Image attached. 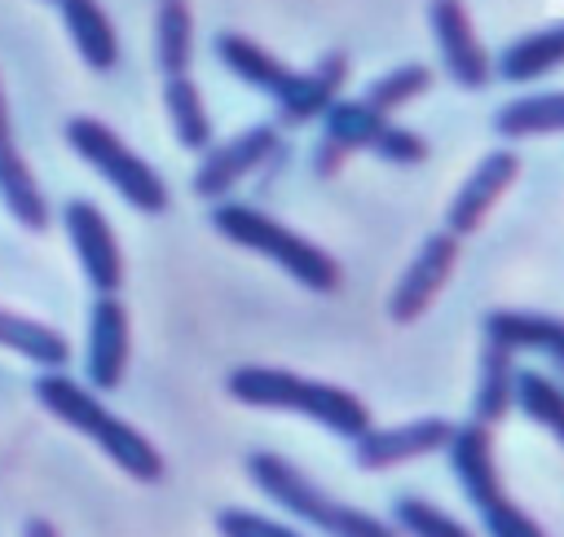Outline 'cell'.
<instances>
[{"label":"cell","instance_id":"6da1fadb","mask_svg":"<svg viewBox=\"0 0 564 537\" xmlns=\"http://www.w3.org/2000/svg\"><path fill=\"white\" fill-rule=\"evenodd\" d=\"M35 401L70 431H79L84 440H93L123 475H132L137 484H159L163 480V453L154 449V440L145 431H137L128 418H119L110 405H101V396L75 379H66L62 370H44L35 379Z\"/></svg>","mask_w":564,"mask_h":537},{"label":"cell","instance_id":"7a4b0ae2","mask_svg":"<svg viewBox=\"0 0 564 537\" xmlns=\"http://www.w3.org/2000/svg\"><path fill=\"white\" fill-rule=\"evenodd\" d=\"M225 392L251 409H286V414L313 418L344 440H357L361 431H370V409L361 396L322 379H304L282 365H234L225 379Z\"/></svg>","mask_w":564,"mask_h":537},{"label":"cell","instance_id":"3957f363","mask_svg":"<svg viewBox=\"0 0 564 537\" xmlns=\"http://www.w3.org/2000/svg\"><path fill=\"white\" fill-rule=\"evenodd\" d=\"M247 475L251 484L273 502L282 506L286 515H295L300 524L317 528L322 537H401L388 519L361 511V506H348L339 497H330L326 489H317L295 462H286L282 453H269V449H256L247 453Z\"/></svg>","mask_w":564,"mask_h":537},{"label":"cell","instance_id":"277c9868","mask_svg":"<svg viewBox=\"0 0 564 537\" xmlns=\"http://www.w3.org/2000/svg\"><path fill=\"white\" fill-rule=\"evenodd\" d=\"M212 229L242 246V251H256L264 260H273L286 277H295L304 291H335L339 286V260L330 251H322L317 242H308L304 233L286 229L282 220L264 216L260 207H247V202H216L212 207Z\"/></svg>","mask_w":564,"mask_h":537},{"label":"cell","instance_id":"5b68a950","mask_svg":"<svg viewBox=\"0 0 564 537\" xmlns=\"http://www.w3.org/2000/svg\"><path fill=\"white\" fill-rule=\"evenodd\" d=\"M445 458H449V471H454L458 489L467 493V502L480 515V524H485L489 537H546L542 524L507 497L502 475H498V462H494V436H489V427L458 423L449 431V440H445Z\"/></svg>","mask_w":564,"mask_h":537},{"label":"cell","instance_id":"8992f818","mask_svg":"<svg viewBox=\"0 0 564 537\" xmlns=\"http://www.w3.org/2000/svg\"><path fill=\"white\" fill-rule=\"evenodd\" d=\"M66 145H70L132 211H141V216L167 211V185H163V176H159L132 145H123V136H119L110 123H101V119H93V114H75V119H66Z\"/></svg>","mask_w":564,"mask_h":537},{"label":"cell","instance_id":"52a82bcc","mask_svg":"<svg viewBox=\"0 0 564 537\" xmlns=\"http://www.w3.org/2000/svg\"><path fill=\"white\" fill-rule=\"evenodd\" d=\"M322 136L335 141L344 154L366 150V154L388 158V163H423L427 158V141L419 132L370 110L361 97L357 101H330L322 114Z\"/></svg>","mask_w":564,"mask_h":537},{"label":"cell","instance_id":"ba28073f","mask_svg":"<svg viewBox=\"0 0 564 537\" xmlns=\"http://www.w3.org/2000/svg\"><path fill=\"white\" fill-rule=\"evenodd\" d=\"M278 150H282L278 128H273V123H251V128H242L238 136H229L225 145L203 150V163H198V172H194L189 185H194V194H198L203 202H225V194H229L238 180H247L251 172H260Z\"/></svg>","mask_w":564,"mask_h":537},{"label":"cell","instance_id":"9c48e42d","mask_svg":"<svg viewBox=\"0 0 564 537\" xmlns=\"http://www.w3.org/2000/svg\"><path fill=\"white\" fill-rule=\"evenodd\" d=\"M62 224H66V238L75 246V260H79L88 286L97 295H119V286H123V251H119L115 229L101 216V207L88 202V198H70L62 207Z\"/></svg>","mask_w":564,"mask_h":537},{"label":"cell","instance_id":"30bf717a","mask_svg":"<svg viewBox=\"0 0 564 537\" xmlns=\"http://www.w3.org/2000/svg\"><path fill=\"white\" fill-rule=\"evenodd\" d=\"M454 264H458V238H454L449 229L427 233L423 246H419V255L410 260V268L401 273L397 291H392V299H388V317L401 321V326L419 321V317L432 308V299L441 295V286L449 282Z\"/></svg>","mask_w":564,"mask_h":537},{"label":"cell","instance_id":"8fae6325","mask_svg":"<svg viewBox=\"0 0 564 537\" xmlns=\"http://www.w3.org/2000/svg\"><path fill=\"white\" fill-rule=\"evenodd\" d=\"M454 423L449 418H414V423H401V427H370L352 440V462L361 471H388V467H405V462H419L427 453H441L445 440H449Z\"/></svg>","mask_w":564,"mask_h":537},{"label":"cell","instance_id":"7c38bea8","mask_svg":"<svg viewBox=\"0 0 564 537\" xmlns=\"http://www.w3.org/2000/svg\"><path fill=\"white\" fill-rule=\"evenodd\" d=\"M427 22H432V35H436V48H441L449 79L458 88H485L494 79V57L485 53L467 4L463 0H432Z\"/></svg>","mask_w":564,"mask_h":537},{"label":"cell","instance_id":"4fadbf2b","mask_svg":"<svg viewBox=\"0 0 564 537\" xmlns=\"http://www.w3.org/2000/svg\"><path fill=\"white\" fill-rule=\"evenodd\" d=\"M128 343H132V326H128V308L119 295H97L93 313H88V348H84V374L93 392H115L128 374Z\"/></svg>","mask_w":564,"mask_h":537},{"label":"cell","instance_id":"5bb4252c","mask_svg":"<svg viewBox=\"0 0 564 537\" xmlns=\"http://www.w3.org/2000/svg\"><path fill=\"white\" fill-rule=\"evenodd\" d=\"M516 172H520V154L516 150H489L480 163H476V172L458 185V194H454V202H449V211H445V229L454 233V238H467V233H476L480 224H485V216L494 211V202L507 194V185L516 180Z\"/></svg>","mask_w":564,"mask_h":537},{"label":"cell","instance_id":"9a60e30c","mask_svg":"<svg viewBox=\"0 0 564 537\" xmlns=\"http://www.w3.org/2000/svg\"><path fill=\"white\" fill-rule=\"evenodd\" d=\"M348 53L344 48H330L313 70H291L286 88L273 97L282 123H308V119H322L330 101H339V88L348 79Z\"/></svg>","mask_w":564,"mask_h":537},{"label":"cell","instance_id":"2e32d148","mask_svg":"<svg viewBox=\"0 0 564 537\" xmlns=\"http://www.w3.org/2000/svg\"><path fill=\"white\" fill-rule=\"evenodd\" d=\"M57 4H62V26H66L75 53L84 57V66L97 75L115 70L119 66V35H115L110 13L97 0H57Z\"/></svg>","mask_w":564,"mask_h":537},{"label":"cell","instance_id":"e0dca14e","mask_svg":"<svg viewBox=\"0 0 564 537\" xmlns=\"http://www.w3.org/2000/svg\"><path fill=\"white\" fill-rule=\"evenodd\" d=\"M516 409V352L485 339L480 352V374H476V396H471V423L498 427Z\"/></svg>","mask_w":564,"mask_h":537},{"label":"cell","instance_id":"ac0fdd59","mask_svg":"<svg viewBox=\"0 0 564 537\" xmlns=\"http://www.w3.org/2000/svg\"><path fill=\"white\" fill-rule=\"evenodd\" d=\"M212 48H216L220 66H225L234 79H242L247 88H256V92L278 97V92L286 88V79H291V66H282L269 48H260V44L247 40L242 31H220V35L212 40Z\"/></svg>","mask_w":564,"mask_h":537},{"label":"cell","instance_id":"d6986e66","mask_svg":"<svg viewBox=\"0 0 564 537\" xmlns=\"http://www.w3.org/2000/svg\"><path fill=\"white\" fill-rule=\"evenodd\" d=\"M560 66H564V22L511 40V44L498 53L494 75L507 79V84H529V79H542V75H551V70H560Z\"/></svg>","mask_w":564,"mask_h":537},{"label":"cell","instance_id":"ffe728a7","mask_svg":"<svg viewBox=\"0 0 564 537\" xmlns=\"http://www.w3.org/2000/svg\"><path fill=\"white\" fill-rule=\"evenodd\" d=\"M0 348L35 361L40 370H62L70 361V343L62 330H53L35 317H22L13 308H0Z\"/></svg>","mask_w":564,"mask_h":537},{"label":"cell","instance_id":"44dd1931","mask_svg":"<svg viewBox=\"0 0 564 537\" xmlns=\"http://www.w3.org/2000/svg\"><path fill=\"white\" fill-rule=\"evenodd\" d=\"M163 106H167V123L181 141V150H212V114L203 106V92L189 75H172L163 79Z\"/></svg>","mask_w":564,"mask_h":537},{"label":"cell","instance_id":"7402d4cb","mask_svg":"<svg viewBox=\"0 0 564 537\" xmlns=\"http://www.w3.org/2000/svg\"><path fill=\"white\" fill-rule=\"evenodd\" d=\"M154 62L163 79L189 75L194 62V13L185 0H159L154 9Z\"/></svg>","mask_w":564,"mask_h":537},{"label":"cell","instance_id":"603a6c76","mask_svg":"<svg viewBox=\"0 0 564 537\" xmlns=\"http://www.w3.org/2000/svg\"><path fill=\"white\" fill-rule=\"evenodd\" d=\"M494 132L507 136V141L564 132V92H529V97H511V101L494 114Z\"/></svg>","mask_w":564,"mask_h":537},{"label":"cell","instance_id":"cb8c5ba5","mask_svg":"<svg viewBox=\"0 0 564 537\" xmlns=\"http://www.w3.org/2000/svg\"><path fill=\"white\" fill-rule=\"evenodd\" d=\"M516 409L564 445V387L542 370H516Z\"/></svg>","mask_w":564,"mask_h":537},{"label":"cell","instance_id":"d4e9b609","mask_svg":"<svg viewBox=\"0 0 564 537\" xmlns=\"http://www.w3.org/2000/svg\"><path fill=\"white\" fill-rule=\"evenodd\" d=\"M432 88V70L427 66H419V62H401V66H392L388 75H379V79H370L366 84V92H361V101L370 106V110H379V114H397L401 106H410L414 97H423Z\"/></svg>","mask_w":564,"mask_h":537},{"label":"cell","instance_id":"484cf974","mask_svg":"<svg viewBox=\"0 0 564 537\" xmlns=\"http://www.w3.org/2000/svg\"><path fill=\"white\" fill-rule=\"evenodd\" d=\"M392 528L401 537H476L467 524H458L449 511H441L436 502L423 497H397L392 502Z\"/></svg>","mask_w":564,"mask_h":537},{"label":"cell","instance_id":"4316f807","mask_svg":"<svg viewBox=\"0 0 564 537\" xmlns=\"http://www.w3.org/2000/svg\"><path fill=\"white\" fill-rule=\"evenodd\" d=\"M216 533L220 537H304L300 528L282 524V519H269V515H256L247 506H225L216 511Z\"/></svg>","mask_w":564,"mask_h":537},{"label":"cell","instance_id":"83f0119b","mask_svg":"<svg viewBox=\"0 0 564 537\" xmlns=\"http://www.w3.org/2000/svg\"><path fill=\"white\" fill-rule=\"evenodd\" d=\"M344 158H348V154H344L335 141H326V136H322V141H317V150H313V172H322V176H335Z\"/></svg>","mask_w":564,"mask_h":537},{"label":"cell","instance_id":"f1b7e54d","mask_svg":"<svg viewBox=\"0 0 564 537\" xmlns=\"http://www.w3.org/2000/svg\"><path fill=\"white\" fill-rule=\"evenodd\" d=\"M22 537H62V533H57V524H53V519H44V515H31V519L22 524Z\"/></svg>","mask_w":564,"mask_h":537},{"label":"cell","instance_id":"f546056e","mask_svg":"<svg viewBox=\"0 0 564 537\" xmlns=\"http://www.w3.org/2000/svg\"><path fill=\"white\" fill-rule=\"evenodd\" d=\"M13 141V114H9V97H4V84H0V145Z\"/></svg>","mask_w":564,"mask_h":537},{"label":"cell","instance_id":"4dcf8cb0","mask_svg":"<svg viewBox=\"0 0 564 537\" xmlns=\"http://www.w3.org/2000/svg\"><path fill=\"white\" fill-rule=\"evenodd\" d=\"M551 365L564 370V330H560V343H555V352H551Z\"/></svg>","mask_w":564,"mask_h":537},{"label":"cell","instance_id":"1f68e13d","mask_svg":"<svg viewBox=\"0 0 564 537\" xmlns=\"http://www.w3.org/2000/svg\"><path fill=\"white\" fill-rule=\"evenodd\" d=\"M48 4H57V0H48Z\"/></svg>","mask_w":564,"mask_h":537}]
</instances>
